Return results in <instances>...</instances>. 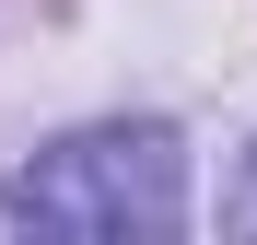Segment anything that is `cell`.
<instances>
[{"label": "cell", "mask_w": 257, "mask_h": 245, "mask_svg": "<svg viewBox=\"0 0 257 245\" xmlns=\"http://www.w3.org/2000/svg\"><path fill=\"white\" fill-rule=\"evenodd\" d=\"M234 233H257V163H245V187H234Z\"/></svg>", "instance_id": "obj_2"}, {"label": "cell", "mask_w": 257, "mask_h": 245, "mask_svg": "<svg viewBox=\"0 0 257 245\" xmlns=\"http://www.w3.org/2000/svg\"><path fill=\"white\" fill-rule=\"evenodd\" d=\"M187 222V152L176 129H70L0 175V245H164Z\"/></svg>", "instance_id": "obj_1"}]
</instances>
